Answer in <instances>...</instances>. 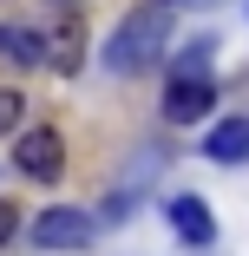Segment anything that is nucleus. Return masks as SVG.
Wrapping results in <instances>:
<instances>
[{
    "instance_id": "obj_1",
    "label": "nucleus",
    "mask_w": 249,
    "mask_h": 256,
    "mask_svg": "<svg viewBox=\"0 0 249 256\" xmlns=\"http://www.w3.org/2000/svg\"><path fill=\"white\" fill-rule=\"evenodd\" d=\"M164 53H171V20H164V7H138V14H125V26L105 40V66L125 72V79L151 72Z\"/></svg>"
},
{
    "instance_id": "obj_2",
    "label": "nucleus",
    "mask_w": 249,
    "mask_h": 256,
    "mask_svg": "<svg viewBox=\"0 0 249 256\" xmlns=\"http://www.w3.org/2000/svg\"><path fill=\"white\" fill-rule=\"evenodd\" d=\"M92 236H98V224L85 217V210H72V204H53V210H39L33 217V243L39 250H92Z\"/></svg>"
},
{
    "instance_id": "obj_3",
    "label": "nucleus",
    "mask_w": 249,
    "mask_h": 256,
    "mask_svg": "<svg viewBox=\"0 0 249 256\" xmlns=\"http://www.w3.org/2000/svg\"><path fill=\"white\" fill-rule=\"evenodd\" d=\"M13 164H20L26 178H39V184H59V171H66V144H59V132H53V125L20 132V138H13Z\"/></svg>"
},
{
    "instance_id": "obj_4",
    "label": "nucleus",
    "mask_w": 249,
    "mask_h": 256,
    "mask_svg": "<svg viewBox=\"0 0 249 256\" xmlns=\"http://www.w3.org/2000/svg\"><path fill=\"white\" fill-rule=\"evenodd\" d=\"M217 112V79L210 72H177L164 86V118L171 125H197V118H210Z\"/></svg>"
},
{
    "instance_id": "obj_5",
    "label": "nucleus",
    "mask_w": 249,
    "mask_h": 256,
    "mask_svg": "<svg viewBox=\"0 0 249 256\" xmlns=\"http://www.w3.org/2000/svg\"><path fill=\"white\" fill-rule=\"evenodd\" d=\"M171 224H177V236H184L190 250H210V243H217V217H210L197 197H171Z\"/></svg>"
},
{
    "instance_id": "obj_6",
    "label": "nucleus",
    "mask_w": 249,
    "mask_h": 256,
    "mask_svg": "<svg viewBox=\"0 0 249 256\" xmlns=\"http://www.w3.org/2000/svg\"><path fill=\"white\" fill-rule=\"evenodd\" d=\"M204 151L217 164H236V158H249V118H223L210 138H204Z\"/></svg>"
},
{
    "instance_id": "obj_7",
    "label": "nucleus",
    "mask_w": 249,
    "mask_h": 256,
    "mask_svg": "<svg viewBox=\"0 0 249 256\" xmlns=\"http://www.w3.org/2000/svg\"><path fill=\"white\" fill-rule=\"evenodd\" d=\"M0 60L13 66H46V40L33 26H0Z\"/></svg>"
},
{
    "instance_id": "obj_8",
    "label": "nucleus",
    "mask_w": 249,
    "mask_h": 256,
    "mask_svg": "<svg viewBox=\"0 0 249 256\" xmlns=\"http://www.w3.org/2000/svg\"><path fill=\"white\" fill-rule=\"evenodd\" d=\"M79 46H85V26H59V46H53L46 60H59V72H72V66H79Z\"/></svg>"
},
{
    "instance_id": "obj_9",
    "label": "nucleus",
    "mask_w": 249,
    "mask_h": 256,
    "mask_svg": "<svg viewBox=\"0 0 249 256\" xmlns=\"http://www.w3.org/2000/svg\"><path fill=\"white\" fill-rule=\"evenodd\" d=\"M20 112H26V98H20L13 86H0V138H7V132L20 125Z\"/></svg>"
},
{
    "instance_id": "obj_10",
    "label": "nucleus",
    "mask_w": 249,
    "mask_h": 256,
    "mask_svg": "<svg viewBox=\"0 0 249 256\" xmlns=\"http://www.w3.org/2000/svg\"><path fill=\"white\" fill-rule=\"evenodd\" d=\"M13 230H20V210H13V204H0V250L13 243Z\"/></svg>"
},
{
    "instance_id": "obj_11",
    "label": "nucleus",
    "mask_w": 249,
    "mask_h": 256,
    "mask_svg": "<svg viewBox=\"0 0 249 256\" xmlns=\"http://www.w3.org/2000/svg\"><path fill=\"white\" fill-rule=\"evenodd\" d=\"M158 7H177V0H158Z\"/></svg>"
}]
</instances>
